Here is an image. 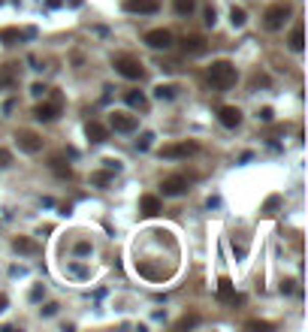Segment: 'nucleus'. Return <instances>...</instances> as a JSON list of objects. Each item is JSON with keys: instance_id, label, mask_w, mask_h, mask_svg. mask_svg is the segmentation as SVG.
<instances>
[{"instance_id": "nucleus-1", "label": "nucleus", "mask_w": 308, "mask_h": 332, "mask_svg": "<svg viewBox=\"0 0 308 332\" xmlns=\"http://www.w3.org/2000/svg\"><path fill=\"white\" fill-rule=\"evenodd\" d=\"M236 79H239V73H236V66L230 64V61H215V64L208 66V82H211L218 91L233 88Z\"/></svg>"}, {"instance_id": "nucleus-2", "label": "nucleus", "mask_w": 308, "mask_h": 332, "mask_svg": "<svg viewBox=\"0 0 308 332\" xmlns=\"http://www.w3.org/2000/svg\"><path fill=\"white\" fill-rule=\"evenodd\" d=\"M115 69L124 76V79H130V82H136V79H142L145 76V69H142V64H139L133 55H115Z\"/></svg>"}, {"instance_id": "nucleus-3", "label": "nucleus", "mask_w": 308, "mask_h": 332, "mask_svg": "<svg viewBox=\"0 0 308 332\" xmlns=\"http://www.w3.org/2000/svg\"><path fill=\"white\" fill-rule=\"evenodd\" d=\"M290 12H293L290 3H284V0H281V3H272V6L266 9V15H263V25H266L269 31H278V28L290 18Z\"/></svg>"}, {"instance_id": "nucleus-4", "label": "nucleus", "mask_w": 308, "mask_h": 332, "mask_svg": "<svg viewBox=\"0 0 308 332\" xmlns=\"http://www.w3.org/2000/svg\"><path fill=\"white\" fill-rule=\"evenodd\" d=\"M160 191H163V197H181L191 191V178L187 175H167L160 181Z\"/></svg>"}, {"instance_id": "nucleus-5", "label": "nucleus", "mask_w": 308, "mask_h": 332, "mask_svg": "<svg viewBox=\"0 0 308 332\" xmlns=\"http://www.w3.org/2000/svg\"><path fill=\"white\" fill-rule=\"evenodd\" d=\"M109 127L115 133H133L139 127V118L130 115V112H112L109 115Z\"/></svg>"}, {"instance_id": "nucleus-6", "label": "nucleus", "mask_w": 308, "mask_h": 332, "mask_svg": "<svg viewBox=\"0 0 308 332\" xmlns=\"http://www.w3.org/2000/svg\"><path fill=\"white\" fill-rule=\"evenodd\" d=\"M191 154H197V142H187V139L160 148V157H170V160H175V157H191Z\"/></svg>"}, {"instance_id": "nucleus-7", "label": "nucleus", "mask_w": 308, "mask_h": 332, "mask_svg": "<svg viewBox=\"0 0 308 332\" xmlns=\"http://www.w3.org/2000/svg\"><path fill=\"white\" fill-rule=\"evenodd\" d=\"M15 142H18V148H21L25 154H36V151H42V139H39L34 130H18V133H15Z\"/></svg>"}, {"instance_id": "nucleus-8", "label": "nucleus", "mask_w": 308, "mask_h": 332, "mask_svg": "<svg viewBox=\"0 0 308 332\" xmlns=\"http://www.w3.org/2000/svg\"><path fill=\"white\" fill-rule=\"evenodd\" d=\"M124 12H136V15H154L160 9V0H124L121 3Z\"/></svg>"}, {"instance_id": "nucleus-9", "label": "nucleus", "mask_w": 308, "mask_h": 332, "mask_svg": "<svg viewBox=\"0 0 308 332\" xmlns=\"http://www.w3.org/2000/svg\"><path fill=\"white\" fill-rule=\"evenodd\" d=\"M218 121H221L227 130H236L242 124V112L236 106H221V109H218Z\"/></svg>"}, {"instance_id": "nucleus-10", "label": "nucleus", "mask_w": 308, "mask_h": 332, "mask_svg": "<svg viewBox=\"0 0 308 332\" xmlns=\"http://www.w3.org/2000/svg\"><path fill=\"white\" fill-rule=\"evenodd\" d=\"M145 42L151 45V49H170L172 45V33L167 28H154V31L145 33Z\"/></svg>"}, {"instance_id": "nucleus-11", "label": "nucleus", "mask_w": 308, "mask_h": 332, "mask_svg": "<svg viewBox=\"0 0 308 332\" xmlns=\"http://www.w3.org/2000/svg\"><path fill=\"white\" fill-rule=\"evenodd\" d=\"M58 115H61V106H58V103H39V106L34 109V118L36 121H45V124L55 121Z\"/></svg>"}, {"instance_id": "nucleus-12", "label": "nucleus", "mask_w": 308, "mask_h": 332, "mask_svg": "<svg viewBox=\"0 0 308 332\" xmlns=\"http://www.w3.org/2000/svg\"><path fill=\"white\" fill-rule=\"evenodd\" d=\"M12 248H15L18 254H28V257L39 254V245H36L34 239H28V235H15V239H12Z\"/></svg>"}, {"instance_id": "nucleus-13", "label": "nucleus", "mask_w": 308, "mask_h": 332, "mask_svg": "<svg viewBox=\"0 0 308 332\" xmlns=\"http://www.w3.org/2000/svg\"><path fill=\"white\" fill-rule=\"evenodd\" d=\"M139 208H142V215L154 218V215H160V211H163V202H160L157 197H151V194H145V197L139 199Z\"/></svg>"}, {"instance_id": "nucleus-14", "label": "nucleus", "mask_w": 308, "mask_h": 332, "mask_svg": "<svg viewBox=\"0 0 308 332\" xmlns=\"http://www.w3.org/2000/svg\"><path fill=\"white\" fill-rule=\"evenodd\" d=\"M85 136H88L91 142H106V139H109V130L103 127L100 121H88V124H85Z\"/></svg>"}, {"instance_id": "nucleus-15", "label": "nucleus", "mask_w": 308, "mask_h": 332, "mask_svg": "<svg viewBox=\"0 0 308 332\" xmlns=\"http://www.w3.org/2000/svg\"><path fill=\"white\" fill-rule=\"evenodd\" d=\"M218 296L224 299V302H239V296L233 293V281L230 278H221L218 281Z\"/></svg>"}, {"instance_id": "nucleus-16", "label": "nucleus", "mask_w": 308, "mask_h": 332, "mask_svg": "<svg viewBox=\"0 0 308 332\" xmlns=\"http://www.w3.org/2000/svg\"><path fill=\"white\" fill-rule=\"evenodd\" d=\"M124 100H127V106H133V109H139V112H145V109H148V97H145L142 91H127V94H124Z\"/></svg>"}, {"instance_id": "nucleus-17", "label": "nucleus", "mask_w": 308, "mask_h": 332, "mask_svg": "<svg viewBox=\"0 0 308 332\" xmlns=\"http://www.w3.org/2000/svg\"><path fill=\"white\" fill-rule=\"evenodd\" d=\"M181 49L191 52V55H200V52H205V39L203 36H187V39L181 42Z\"/></svg>"}, {"instance_id": "nucleus-18", "label": "nucleus", "mask_w": 308, "mask_h": 332, "mask_svg": "<svg viewBox=\"0 0 308 332\" xmlns=\"http://www.w3.org/2000/svg\"><path fill=\"white\" fill-rule=\"evenodd\" d=\"M52 172H55V175H58V178H69V175H73V169H69V163L67 160H64V157H52Z\"/></svg>"}, {"instance_id": "nucleus-19", "label": "nucleus", "mask_w": 308, "mask_h": 332, "mask_svg": "<svg viewBox=\"0 0 308 332\" xmlns=\"http://www.w3.org/2000/svg\"><path fill=\"white\" fill-rule=\"evenodd\" d=\"M172 9H175L178 15H194V9H197V0H172Z\"/></svg>"}, {"instance_id": "nucleus-20", "label": "nucleus", "mask_w": 308, "mask_h": 332, "mask_svg": "<svg viewBox=\"0 0 308 332\" xmlns=\"http://www.w3.org/2000/svg\"><path fill=\"white\" fill-rule=\"evenodd\" d=\"M302 45H305V36H302V25H296V28L290 31V49H293V52H302Z\"/></svg>"}, {"instance_id": "nucleus-21", "label": "nucleus", "mask_w": 308, "mask_h": 332, "mask_svg": "<svg viewBox=\"0 0 308 332\" xmlns=\"http://www.w3.org/2000/svg\"><path fill=\"white\" fill-rule=\"evenodd\" d=\"M12 79H15V64H6L0 69V88L3 85H12Z\"/></svg>"}, {"instance_id": "nucleus-22", "label": "nucleus", "mask_w": 308, "mask_h": 332, "mask_svg": "<svg viewBox=\"0 0 308 332\" xmlns=\"http://www.w3.org/2000/svg\"><path fill=\"white\" fill-rule=\"evenodd\" d=\"M154 97L157 100H172L175 97V85H160V88H154Z\"/></svg>"}, {"instance_id": "nucleus-23", "label": "nucleus", "mask_w": 308, "mask_h": 332, "mask_svg": "<svg viewBox=\"0 0 308 332\" xmlns=\"http://www.w3.org/2000/svg\"><path fill=\"white\" fill-rule=\"evenodd\" d=\"M230 21H233V28H242L248 18H245V9H239V6H233L230 9Z\"/></svg>"}, {"instance_id": "nucleus-24", "label": "nucleus", "mask_w": 308, "mask_h": 332, "mask_svg": "<svg viewBox=\"0 0 308 332\" xmlns=\"http://www.w3.org/2000/svg\"><path fill=\"white\" fill-rule=\"evenodd\" d=\"M197 323H200V317L191 314V317H181V320L175 323V329H191V326H197Z\"/></svg>"}, {"instance_id": "nucleus-25", "label": "nucleus", "mask_w": 308, "mask_h": 332, "mask_svg": "<svg viewBox=\"0 0 308 332\" xmlns=\"http://www.w3.org/2000/svg\"><path fill=\"white\" fill-rule=\"evenodd\" d=\"M151 139H154V133H142V139H136V148L139 151H148L151 148Z\"/></svg>"}, {"instance_id": "nucleus-26", "label": "nucleus", "mask_w": 308, "mask_h": 332, "mask_svg": "<svg viewBox=\"0 0 308 332\" xmlns=\"http://www.w3.org/2000/svg\"><path fill=\"white\" fill-rule=\"evenodd\" d=\"M0 39H6V45H12L15 39H21V33L18 31H0Z\"/></svg>"}, {"instance_id": "nucleus-27", "label": "nucleus", "mask_w": 308, "mask_h": 332, "mask_svg": "<svg viewBox=\"0 0 308 332\" xmlns=\"http://www.w3.org/2000/svg\"><path fill=\"white\" fill-rule=\"evenodd\" d=\"M248 329H272V323H263V320H251Z\"/></svg>"}, {"instance_id": "nucleus-28", "label": "nucleus", "mask_w": 308, "mask_h": 332, "mask_svg": "<svg viewBox=\"0 0 308 332\" xmlns=\"http://www.w3.org/2000/svg\"><path fill=\"white\" fill-rule=\"evenodd\" d=\"M9 163H12V154L6 148H0V166H9Z\"/></svg>"}, {"instance_id": "nucleus-29", "label": "nucleus", "mask_w": 308, "mask_h": 332, "mask_svg": "<svg viewBox=\"0 0 308 332\" xmlns=\"http://www.w3.org/2000/svg\"><path fill=\"white\" fill-rule=\"evenodd\" d=\"M91 181H94V184H106V181H109V172H97Z\"/></svg>"}, {"instance_id": "nucleus-30", "label": "nucleus", "mask_w": 308, "mask_h": 332, "mask_svg": "<svg viewBox=\"0 0 308 332\" xmlns=\"http://www.w3.org/2000/svg\"><path fill=\"white\" fill-rule=\"evenodd\" d=\"M31 94H34V97H42V94H45V85H39V82H36L34 88H31Z\"/></svg>"}, {"instance_id": "nucleus-31", "label": "nucleus", "mask_w": 308, "mask_h": 332, "mask_svg": "<svg viewBox=\"0 0 308 332\" xmlns=\"http://www.w3.org/2000/svg\"><path fill=\"white\" fill-rule=\"evenodd\" d=\"M215 21H218V18H215V9L208 6V9H205V25H215Z\"/></svg>"}, {"instance_id": "nucleus-32", "label": "nucleus", "mask_w": 308, "mask_h": 332, "mask_svg": "<svg viewBox=\"0 0 308 332\" xmlns=\"http://www.w3.org/2000/svg\"><path fill=\"white\" fill-rule=\"evenodd\" d=\"M88 251H91V245H88V242H79V245H76V254H88Z\"/></svg>"}, {"instance_id": "nucleus-33", "label": "nucleus", "mask_w": 308, "mask_h": 332, "mask_svg": "<svg viewBox=\"0 0 308 332\" xmlns=\"http://www.w3.org/2000/svg\"><path fill=\"white\" fill-rule=\"evenodd\" d=\"M55 311H58V305H55V302H49V305H45V308H42V314H45V317H52V314H55Z\"/></svg>"}, {"instance_id": "nucleus-34", "label": "nucleus", "mask_w": 308, "mask_h": 332, "mask_svg": "<svg viewBox=\"0 0 308 332\" xmlns=\"http://www.w3.org/2000/svg\"><path fill=\"white\" fill-rule=\"evenodd\" d=\"M31 299H42V287H34L31 290Z\"/></svg>"}, {"instance_id": "nucleus-35", "label": "nucleus", "mask_w": 308, "mask_h": 332, "mask_svg": "<svg viewBox=\"0 0 308 332\" xmlns=\"http://www.w3.org/2000/svg\"><path fill=\"white\" fill-rule=\"evenodd\" d=\"M45 6H52V9H55V6H61V0H45Z\"/></svg>"}, {"instance_id": "nucleus-36", "label": "nucleus", "mask_w": 308, "mask_h": 332, "mask_svg": "<svg viewBox=\"0 0 308 332\" xmlns=\"http://www.w3.org/2000/svg\"><path fill=\"white\" fill-rule=\"evenodd\" d=\"M3 305H6V296H0V311H3Z\"/></svg>"}, {"instance_id": "nucleus-37", "label": "nucleus", "mask_w": 308, "mask_h": 332, "mask_svg": "<svg viewBox=\"0 0 308 332\" xmlns=\"http://www.w3.org/2000/svg\"><path fill=\"white\" fill-rule=\"evenodd\" d=\"M0 3H3V0H0Z\"/></svg>"}]
</instances>
